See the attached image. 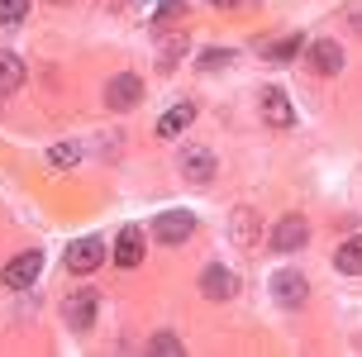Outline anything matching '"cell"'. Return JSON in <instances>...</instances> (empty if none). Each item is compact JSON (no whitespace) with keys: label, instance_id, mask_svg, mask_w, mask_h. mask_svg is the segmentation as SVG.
Listing matches in <instances>:
<instances>
[{"label":"cell","instance_id":"obj_1","mask_svg":"<svg viewBox=\"0 0 362 357\" xmlns=\"http://www.w3.org/2000/svg\"><path fill=\"white\" fill-rule=\"evenodd\" d=\"M191 233H196V214H191V210H167V214H158V219H153V238H158V243H167V248L186 243Z\"/></svg>","mask_w":362,"mask_h":357},{"label":"cell","instance_id":"obj_2","mask_svg":"<svg viewBox=\"0 0 362 357\" xmlns=\"http://www.w3.org/2000/svg\"><path fill=\"white\" fill-rule=\"evenodd\" d=\"M177 167H181V177H186V181L205 186V181L215 177V153H210L205 143H181V158H177Z\"/></svg>","mask_w":362,"mask_h":357},{"label":"cell","instance_id":"obj_3","mask_svg":"<svg viewBox=\"0 0 362 357\" xmlns=\"http://www.w3.org/2000/svg\"><path fill=\"white\" fill-rule=\"evenodd\" d=\"M105 262V238H95V233H86V238H76V243H67V271H76V276H86V271H95Z\"/></svg>","mask_w":362,"mask_h":357},{"label":"cell","instance_id":"obj_4","mask_svg":"<svg viewBox=\"0 0 362 357\" xmlns=\"http://www.w3.org/2000/svg\"><path fill=\"white\" fill-rule=\"evenodd\" d=\"M139 100H144V81H139V76L119 71V76H110V81H105V105L110 110H119V115H124V110H134Z\"/></svg>","mask_w":362,"mask_h":357},{"label":"cell","instance_id":"obj_5","mask_svg":"<svg viewBox=\"0 0 362 357\" xmlns=\"http://www.w3.org/2000/svg\"><path fill=\"white\" fill-rule=\"evenodd\" d=\"M38 271H43V252H19L15 262H5V286L10 291H29V286L38 281Z\"/></svg>","mask_w":362,"mask_h":357},{"label":"cell","instance_id":"obj_6","mask_svg":"<svg viewBox=\"0 0 362 357\" xmlns=\"http://www.w3.org/2000/svg\"><path fill=\"white\" fill-rule=\"evenodd\" d=\"M305 243H310L305 214H286V219L276 224V233H272V248H276V252H300Z\"/></svg>","mask_w":362,"mask_h":357},{"label":"cell","instance_id":"obj_7","mask_svg":"<svg viewBox=\"0 0 362 357\" xmlns=\"http://www.w3.org/2000/svg\"><path fill=\"white\" fill-rule=\"evenodd\" d=\"M234 291H238V276L229 267L210 262V267L200 271V295H205V300H234Z\"/></svg>","mask_w":362,"mask_h":357},{"label":"cell","instance_id":"obj_8","mask_svg":"<svg viewBox=\"0 0 362 357\" xmlns=\"http://www.w3.org/2000/svg\"><path fill=\"white\" fill-rule=\"evenodd\" d=\"M272 295H276V305H286V310H296V305H305V295H310V281L300 276V271H276L272 276Z\"/></svg>","mask_w":362,"mask_h":357},{"label":"cell","instance_id":"obj_9","mask_svg":"<svg viewBox=\"0 0 362 357\" xmlns=\"http://www.w3.org/2000/svg\"><path fill=\"white\" fill-rule=\"evenodd\" d=\"M62 315H67V329L86 334L90 324H95V291H72V295L62 300Z\"/></svg>","mask_w":362,"mask_h":357},{"label":"cell","instance_id":"obj_10","mask_svg":"<svg viewBox=\"0 0 362 357\" xmlns=\"http://www.w3.org/2000/svg\"><path fill=\"white\" fill-rule=\"evenodd\" d=\"M262 119H267L272 129L296 124V110H291V100H286V90H281V86H267V90H262Z\"/></svg>","mask_w":362,"mask_h":357},{"label":"cell","instance_id":"obj_11","mask_svg":"<svg viewBox=\"0 0 362 357\" xmlns=\"http://www.w3.org/2000/svg\"><path fill=\"white\" fill-rule=\"evenodd\" d=\"M115 262L119 267H139L144 262V229L139 224H124L119 238H115Z\"/></svg>","mask_w":362,"mask_h":357},{"label":"cell","instance_id":"obj_12","mask_svg":"<svg viewBox=\"0 0 362 357\" xmlns=\"http://www.w3.org/2000/svg\"><path fill=\"white\" fill-rule=\"evenodd\" d=\"M310 67L320 71V76H334V71L344 67V48H339L334 38H320V43H310Z\"/></svg>","mask_w":362,"mask_h":357},{"label":"cell","instance_id":"obj_13","mask_svg":"<svg viewBox=\"0 0 362 357\" xmlns=\"http://www.w3.org/2000/svg\"><path fill=\"white\" fill-rule=\"evenodd\" d=\"M229 233H234L238 248H257V233H262V224H257V210L238 205V210H234V224H229Z\"/></svg>","mask_w":362,"mask_h":357},{"label":"cell","instance_id":"obj_14","mask_svg":"<svg viewBox=\"0 0 362 357\" xmlns=\"http://www.w3.org/2000/svg\"><path fill=\"white\" fill-rule=\"evenodd\" d=\"M191 119H196V105H191V100H181V105H172L163 119H158V134H163V139H177V134L191 129Z\"/></svg>","mask_w":362,"mask_h":357},{"label":"cell","instance_id":"obj_15","mask_svg":"<svg viewBox=\"0 0 362 357\" xmlns=\"http://www.w3.org/2000/svg\"><path fill=\"white\" fill-rule=\"evenodd\" d=\"M334 267L344 271V276H362V238H358V233H353L344 248L334 252Z\"/></svg>","mask_w":362,"mask_h":357},{"label":"cell","instance_id":"obj_16","mask_svg":"<svg viewBox=\"0 0 362 357\" xmlns=\"http://www.w3.org/2000/svg\"><path fill=\"white\" fill-rule=\"evenodd\" d=\"M19 86H24V62L15 53H0V95H10Z\"/></svg>","mask_w":362,"mask_h":357},{"label":"cell","instance_id":"obj_17","mask_svg":"<svg viewBox=\"0 0 362 357\" xmlns=\"http://www.w3.org/2000/svg\"><path fill=\"white\" fill-rule=\"evenodd\" d=\"M48 162H53V167H76V162H81V143H53V148H48Z\"/></svg>","mask_w":362,"mask_h":357},{"label":"cell","instance_id":"obj_18","mask_svg":"<svg viewBox=\"0 0 362 357\" xmlns=\"http://www.w3.org/2000/svg\"><path fill=\"white\" fill-rule=\"evenodd\" d=\"M296 53H300V34H291V38H281V43H272V48H267L272 62H291Z\"/></svg>","mask_w":362,"mask_h":357},{"label":"cell","instance_id":"obj_19","mask_svg":"<svg viewBox=\"0 0 362 357\" xmlns=\"http://www.w3.org/2000/svg\"><path fill=\"white\" fill-rule=\"evenodd\" d=\"M229 62H234V53H229V48H205V53H200V71L229 67Z\"/></svg>","mask_w":362,"mask_h":357},{"label":"cell","instance_id":"obj_20","mask_svg":"<svg viewBox=\"0 0 362 357\" xmlns=\"http://www.w3.org/2000/svg\"><path fill=\"white\" fill-rule=\"evenodd\" d=\"M29 15V0H0V24H19Z\"/></svg>","mask_w":362,"mask_h":357},{"label":"cell","instance_id":"obj_21","mask_svg":"<svg viewBox=\"0 0 362 357\" xmlns=\"http://www.w3.org/2000/svg\"><path fill=\"white\" fill-rule=\"evenodd\" d=\"M148 348H153V353H181V339H172V334H158Z\"/></svg>","mask_w":362,"mask_h":357},{"label":"cell","instance_id":"obj_22","mask_svg":"<svg viewBox=\"0 0 362 357\" xmlns=\"http://www.w3.org/2000/svg\"><path fill=\"white\" fill-rule=\"evenodd\" d=\"M210 5H219V10H234L238 0H210Z\"/></svg>","mask_w":362,"mask_h":357},{"label":"cell","instance_id":"obj_23","mask_svg":"<svg viewBox=\"0 0 362 357\" xmlns=\"http://www.w3.org/2000/svg\"><path fill=\"white\" fill-rule=\"evenodd\" d=\"M124 5H148V0H124Z\"/></svg>","mask_w":362,"mask_h":357}]
</instances>
